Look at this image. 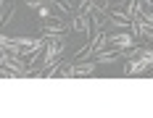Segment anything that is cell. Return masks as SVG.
<instances>
[{"instance_id":"1","label":"cell","mask_w":153,"mask_h":118,"mask_svg":"<svg viewBox=\"0 0 153 118\" xmlns=\"http://www.w3.org/2000/svg\"><path fill=\"white\" fill-rule=\"evenodd\" d=\"M0 66H5V68H11L16 76H27V58H19V55H11V53H5L3 50V55H0Z\"/></svg>"},{"instance_id":"2","label":"cell","mask_w":153,"mask_h":118,"mask_svg":"<svg viewBox=\"0 0 153 118\" xmlns=\"http://www.w3.org/2000/svg\"><path fill=\"white\" fill-rule=\"evenodd\" d=\"M132 16L127 13V8H114V11H108V26H114V29H132Z\"/></svg>"},{"instance_id":"3","label":"cell","mask_w":153,"mask_h":118,"mask_svg":"<svg viewBox=\"0 0 153 118\" xmlns=\"http://www.w3.org/2000/svg\"><path fill=\"white\" fill-rule=\"evenodd\" d=\"M69 29L76 32V34H92V18L90 13H74L71 18H69Z\"/></svg>"},{"instance_id":"4","label":"cell","mask_w":153,"mask_h":118,"mask_svg":"<svg viewBox=\"0 0 153 118\" xmlns=\"http://www.w3.org/2000/svg\"><path fill=\"white\" fill-rule=\"evenodd\" d=\"M108 47H135V37L132 34H127V32H114V34H108Z\"/></svg>"},{"instance_id":"5","label":"cell","mask_w":153,"mask_h":118,"mask_svg":"<svg viewBox=\"0 0 153 118\" xmlns=\"http://www.w3.org/2000/svg\"><path fill=\"white\" fill-rule=\"evenodd\" d=\"M151 66L145 63V60L140 58V55H135V58H127V66H124V74L127 76H140V74H145Z\"/></svg>"},{"instance_id":"6","label":"cell","mask_w":153,"mask_h":118,"mask_svg":"<svg viewBox=\"0 0 153 118\" xmlns=\"http://www.w3.org/2000/svg\"><path fill=\"white\" fill-rule=\"evenodd\" d=\"M40 29H42V34H45V37H48V34H63V32L69 29V24H63L61 18H45Z\"/></svg>"},{"instance_id":"7","label":"cell","mask_w":153,"mask_h":118,"mask_svg":"<svg viewBox=\"0 0 153 118\" xmlns=\"http://www.w3.org/2000/svg\"><path fill=\"white\" fill-rule=\"evenodd\" d=\"M95 71H98V63H95V60L74 63V76H95Z\"/></svg>"},{"instance_id":"8","label":"cell","mask_w":153,"mask_h":118,"mask_svg":"<svg viewBox=\"0 0 153 118\" xmlns=\"http://www.w3.org/2000/svg\"><path fill=\"white\" fill-rule=\"evenodd\" d=\"M119 58H122V50H103V53H98L92 60L98 66H106V63H114V60H119Z\"/></svg>"},{"instance_id":"9","label":"cell","mask_w":153,"mask_h":118,"mask_svg":"<svg viewBox=\"0 0 153 118\" xmlns=\"http://www.w3.org/2000/svg\"><path fill=\"white\" fill-rule=\"evenodd\" d=\"M50 3H53V5H56L63 16H69V18L74 16V11H71V3H69V0H50Z\"/></svg>"},{"instance_id":"10","label":"cell","mask_w":153,"mask_h":118,"mask_svg":"<svg viewBox=\"0 0 153 118\" xmlns=\"http://www.w3.org/2000/svg\"><path fill=\"white\" fill-rule=\"evenodd\" d=\"M140 58L145 60L148 66H153V47H140Z\"/></svg>"},{"instance_id":"11","label":"cell","mask_w":153,"mask_h":118,"mask_svg":"<svg viewBox=\"0 0 153 118\" xmlns=\"http://www.w3.org/2000/svg\"><path fill=\"white\" fill-rule=\"evenodd\" d=\"M24 3H27V8H42L48 0H24Z\"/></svg>"},{"instance_id":"12","label":"cell","mask_w":153,"mask_h":118,"mask_svg":"<svg viewBox=\"0 0 153 118\" xmlns=\"http://www.w3.org/2000/svg\"><path fill=\"white\" fill-rule=\"evenodd\" d=\"M37 16H40L42 21H45V18H50V8H45V5H42V8H37Z\"/></svg>"},{"instance_id":"13","label":"cell","mask_w":153,"mask_h":118,"mask_svg":"<svg viewBox=\"0 0 153 118\" xmlns=\"http://www.w3.org/2000/svg\"><path fill=\"white\" fill-rule=\"evenodd\" d=\"M98 3H111V0H98Z\"/></svg>"},{"instance_id":"14","label":"cell","mask_w":153,"mask_h":118,"mask_svg":"<svg viewBox=\"0 0 153 118\" xmlns=\"http://www.w3.org/2000/svg\"><path fill=\"white\" fill-rule=\"evenodd\" d=\"M151 74H153V66H151Z\"/></svg>"}]
</instances>
